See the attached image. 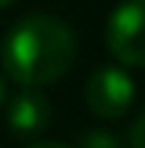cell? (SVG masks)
I'll return each instance as SVG.
<instances>
[{
	"label": "cell",
	"mask_w": 145,
	"mask_h": 148,
	"mask_svg": "<svg viewBox=\"0 0 145 148\" xmlns=\"http://www.w3.org/2000/svg\"><path fill=\"white\" fill-rule=\"evenodd\" d=\"M16 0H0V10H6V6H13Z\"/></svg>",
	"instance_id": "cell-9"
},
{
	"label": "cell",
	"mask_w": 145,
	"mask_h": 148,
	"mask_svg": "<svg viewBox=\"0 0 145 148\" xmlns=\"http://www.w3.org/2000/svg\"><path fill=\"white\" fill-rule=\"evenodd\" d=\"M76 32L63 19L32 13L6 32L0 63L3 73L22 88H44L69 73V66L76 63Z\"/></svg>",
	"instance_id": "cell-1"
},
{
	"label": "cell",
	"mask_w": 145,
	"mask_h": 148,
	"mask_svg": "<svg viewBox=\"0 0 145 148\" xmlns=\"http://www.w3.org/2000/svg\"><path fill=\"white\" fill-rule=\"evenodd\" d=\"M32 148H69V145H63V142H38V145H32Z\"/></svg>",
	"instance_id": "cell-7"
},
{
	"label": "cell",
	"mask_w": 145,
	"mask_h": 148,
	"mask_svg": "<svg viewBox=\"0 0 145 148\" xmlns=\"http://www.w3.org/2000/svg\"><path fill=\"white\" fill-rule=\"evenodd\" d=\"M79 148H123V142L111 129H88L79 136Z\"/></svg>",
	"instance_id": "cell-5"
},
{
	"label": "cell",
	"mask_w": 145,
	"mask_h": 148,
	"mask_svg": "<svg viewBox=\"0 0 145 148\" xmlns=\"http://www.w3.org/2000/svg\"><path fill=\"white\" fill-rule=\"evenodd\" d=\"M104 38L123 66H145V0H120L107 16Z\"/></svg>",
	"instance_id": "cell-2"
},
{
	"label": "cell",
	"mask_w": 145,
	"mask_h": 148,
	"mask_svg": "<svg viewBox=\"0 0 145 148\" xmlns=\"http://www.w3.org/2000/svg\"><path fill=\"white\" fill-rule=\"evenodd\" d=\"M82 95H85V107L95 117L117 120L133 107V101H136V82L120 66H101V69H95L88 76Z\"/></svg>",
	"instance_id": "cell-3"
},
{
	"label": "cell",
	"mask_w": 145,
	"mask_h": 148,
	"mask_svg": "<svg viewBox=\"0 0 145 148\" xmlns=\"http://www.w3.org/2000/svg\"><path fill=\"white\" fill-rule=\"evenodd\" d=\"M6 104V126L13 136H38L51 126V101L41 88H22Z\"/></svg>",
	"instance_id": "cell-4"
},
{
	"label": "cell",
	"mask_w": 145,
	"mask_h": 148,
	"mask_svg": "<svg viewBox=\"0 0 145 148\" xmlns=\"http://www.w3.org/2000/svg\"><path fill=\"white\" fill-rule=\"evenodd\" d=\"M3 101H6V82H3V76H0V107H3Z\"/></svg>",
	"instance_id": "cell-8"
},
{
	"label": "cell",
	"mask_w": 145,
	"mask_h": 148,
	"mask_svg": "<svg viewBox=\"0 0 145 148\" xmlns=\"http://www.w3.org/2000/svg\"><path fill=\"white\" fill-rule=\"evenodd\" d=\"M129 148H145V107H142V114L136 117V123H133V132H129Z\"/></svg>",
	"instance_id": "cell-6"
}]
</instances>
